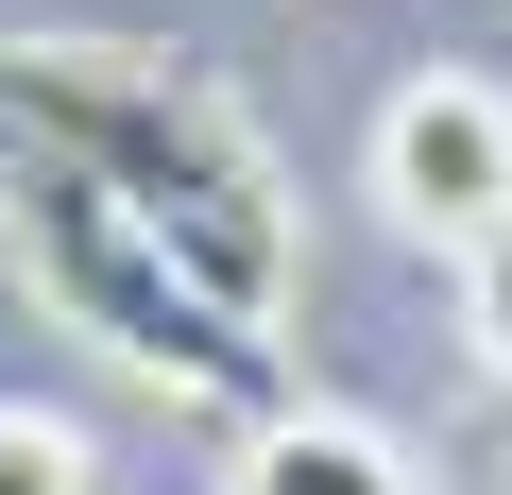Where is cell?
<instances>
[{
  "label": "cell",
  "instance_id": "7",
  "mask_svg": "<svg viewBox=\"0 0 512 495\" xmlns=\"http://www.w3.org/2000/svg\"><path fill=\"white\" fill-rule=\"evenodd\" d=\"M495 495H512V461H495Z\"/></svg>",
  "mask_w": 512,
  "mask_h": 495
},
{
  "label": "cell",
  "instance_id": "3",
  "mask_svg": "<svg viewBox=\"0 0 512 495\" xmlns=\"http://www.w3.org/2000/svg\"><path fill=\"white\" fill-rule=\"evenodd\" d=\"M376 205L410 222V239H495L512 222V86H478V69H410L393 103H376Z\"/></svg>",
  "mask_w": 512,
  "mask_h": 495
},
{
  "label": "cell",
  "instance_id": "2",
  "mask_svg": "<svg viewBox=\"0 0 512 495\" xmlns=\"http://www.w3.org/2000/svg\"><path fill=\"white\" fill-rule=\"evenodd\" d=\"M0 257H18V291H35L69 342H103V359H120V376H154L171 410H222V427L291 410L274 325L222 308V291L171 257L120 188H86V171H69V154H35V137H0Z\"/></svg>",
  "mask_w": 512,
  "mask_h": 495
},
{
  "label": "cell",
  "instance_id": "1",
  "mask_svg": "<svg viewBox=\"0 0 512 495\" xmlns=\"http://www.w3.org/2000/svg\"><path fill=\"white\" fill-rule=\"evenodd\" d=\"M0 137H35V154H69L86 188H120L222 308H256V325L291 308V171L256 154V120H239L188 52L0 35Z\"/></svg>",
  "mask_w": 512,
  "mask_h": 495
},
{
  "label": "cell",
  "instance_id": "6",
  "mask_svg": "<svg viewBox=\"0 0 512 495\" xmlns=\"http://www.w3.org/2000/svg\"><path fill=\"white\" fill-rule=\"evenodd\" d=\"M461 342H478V376L512 393V222H495V239H461Z\"/></svg>",
  "mask_w": 512,
  "mask_h": 495
},
{
  "label": "cell",
  "instance_id": "5",
  "mask_svg": "<svg viewBox=\"0 0 512 495\" xmlns=\"http://www.w3.org/2000/svg\"><path fill=\"white\" fill-rule=\"evenodd\" d=\"M0 495H103V444L69 410H0Z\"/></svg>",
  "mask_w": 512,
  "mask_h": 495
},
{
  "label": "cell",
  "instance_id": "4",
  "mask_svg": "<svg viewBox=\"0 0 512 495\" xmlns=\"http://www.w3.org/2000/svg\"><path fill=\"white\" fill-rule=\"evenodd\" d=\"M222 495H427V478H410V444H393V427H359V410L291 393V410H256V427H239Z\"/></svg>",
  "mask_w": 512,
  "mask_h": 495
}]
</instances>
